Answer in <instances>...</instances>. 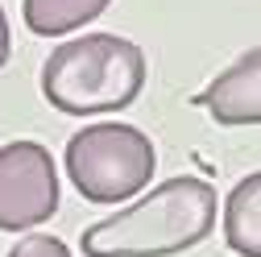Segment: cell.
<instances>
[{"label":"cell","instance_id":"obj_1","mask_svg":"<svg viewBox=\"0 0 261 257\" xmlns=\"http://www.w3.org/2000/svg\"><path fill=\"white\" fill-rule=\"evenodd\" d=\"M216 228L212 183L182 174L158 183L145 199L83 233L87 257H174L195 249Z\"/></svg>","mask_w":261,"mask_h":257},{"label":"cell","instance_id":"obj_2","mask_svg":"<svg viewBox=\"0 0 261 257\" xmlns=\"http://www.w3.org/2000/svg\"><path fill=\"white\" fill-rule=\"evenodd\" d=\"M145 87V54L116 34H83L50 50L42 67V95L67 116L120 112Z\"/></svg>","mask_w":261,"mask_h":257},{"label":"cell","instance_id":"obj_3","mask_svg":"<svg viewBox=\"0 0 261 257\" xmlns=\"http://www.w3.org/2000/svg\"><path fill=\"white\" fill-rule=\"evenodd\" d=\"M158 166L153 141L133 124H83L67 141V174L87 203H124L149 187Z\"/></svg>","mask_w":261,"mask_h":257},{"label":"cell","instance_id":"obj_4","mask_svg":"<svg viewBox=\"0 0 261 257\" xmlns=\"http://www.w3.org/2000/svg\"><path fill=\"white\" fill-rule=\"evenodd\" d=\"M58 212L54 158L38 141L0 145V233L38 228Z\"/></svg>","mask_w":261,"mask_h":257},{"label":"cell","instance_id":"obj_5","mask_svg":"<svg viewBox=\"0 0 261 257\" xmlns=\"http://www.w3.org/2000/svg\"><path fill=\"white\" fill-rule=\"evenodd\" d=\"M216 124H261V46L245 50L228 71H220L199 95L191 100Z\"/></svg>","mask_w":261,"mask_h":257},{"label":"cell","instance_id":"obj_6","mask_svg":"<svg viewBox=\"0 0 261 257\" xmlns=\"http://www.w3.org/2000/svg\"><path fill=\"white\" fill-rule=\"evenodd\" d=\"M224 241L241 257H261V170L245 174L224 199Z\"/></svg>","mask_w":261,"mask_h":257},{"label":"cell","instance_id":"obj_7","mask_svg":"<svg viewBox=\"0 0 261 257\" xmlns=\"http://www.w3.org/2000/svg\"><path fill=\"white\" fill-rule=\"evenodd\" d=\"M112 0H25L21 5V17L29 25V34L38 38H62L71 29L95 21Z\"/></svg>","mask_w":261,"mask_h":257},{"label":"cell","instance_id":"obj_8","mask_svg":"<svg viewBox=\"0 0 261 257\" xmlns=\"http://www.w3.org/2000/svg\"><path fill=\"white\" fill-rule=\"evenodd\" d=\"M9 257H71V249L62 245L58 237H46V233H38V237H25Z\"/></svg>","mask_w":261,"mask_h":257},{"label":"cell","instance_id":"obj_9","mask_svg":"<svg viewBox=\"0 0 261 257\" xmlns=\"http://www.w3.org/2000/svg\"><path fill=\"white\" fill-rule=\"evenodd\" d=\"M9 50H13V38H9V17H5V9H0V67L9 62Z\"/></svg>","mask_w":261,"mask_h":257}]
</instances>
